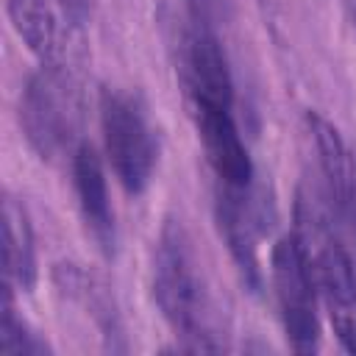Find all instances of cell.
Returning a JSON list of instances; mask_svg holds the SVG:
<instances>
[{
    "label": "cell",
    "instance_id": "1",
    "mask_svg": "<svg viewBox=\"0 0 356 356\" xmlns=\"http://www.w3.org/2000/svg\"><path fill=\"white\" fill-rule=\"evenodd\" d=\"M306 250L320 306L348 353H356V264L337 217L317 186H303L295 200V231Z\"/></svg>",
    "mask_w": 356,
    "mask_h": 356
},
{
    "label": "cell",
    "instance_id": "2",
    "mask_svg": "<svg viewBox=\"0 0 356 356\" xmlns=\"http://www.w3.org/2000/svg\"><path fill=\"white\" fill-rule=\"evenodd\" d=\"M153 292L186 350H220V317L206 273L181 222L170 220L153 253Z\"/></svg>",
    "mask_w": 356,
    "mask_h": 356
},
{
    "label": "cell",
    "instance_id": "3",
    "mask_svg": "<svg viewBox=\"0 0 356 356\" xmlns=\"http://www.w3.org/2000/svg\"><path fill=\"white\" fill-rule=\"evenodd\" d=\"M86 95L72 64H42L25 83L19 97V125L44 161L67 159L83 145Z\"/></svg>",
    "mask_w": 356,
    "mask_h": 356
},
{
    "label": "cell",
    "instance_id": "4",
    "mask_svg": "<svg viewBox=\"0 0 356 356\" xmlns=\"http://www.w3.org/2000/svg\"><path fill=\"white\" fill-rule=\"evenodd\" d=\"M100 128L108 164L125 192H145L159 164V136L145 103L131 92L106 89L100 95Z\"/></svg>",
    "mask_w": 356,
    "mask_h": 356
},
{
    "label": "cell",
    "instance_id": "5",
    "mask_svg": "<svg viewBox=\"0 0 356 356\" xmlns=\"http://www.w3.org/2000/svg\"><path fill=\"white\" fill-rule=\"evenodd\" d=\"M270 281L286 339L300 353L314 350L320 342V298L306 250L295 234H286L275 242L270 253Z\"/></svg>",
    "mask_w": 356,
    "mask_h": 356
},
{
    "label": "cell",
    "instance_id": "6",
    "mask_svg": "<svg viewBox=\"0 0 356 356\" xmlns=\"http://www.w3.org/2000/svg\"><path fill=\"white\" fill-rule=\"evenodd\" d=\"M92 0H6L19 39L42 64H72L83 44Z\"/></svg>",
    "mask_w": 356,
    "mask_h": 356
},
{
    "label": "cell",
    "instance_id": "7",
    "mask_svg": "<svg viewBox=\"0 0 356 356\" xmlns=\"http://www.w3.org/2000/svg\"><path fill=\"white\" fill-rule=\"evenodd\" d=\"M178 78L189 100V111L234 108V81L220 39L206 25L197 0L189 22L178 36Z\"/></svg>",
    "mask_w": 356,
    "mask_h": 356
},
{
    "label": "cell",
    "instance_id": "8",
    "mask_svg": "<svg viewBox=\"0 0 356 356\" xmlns=\"http://www.w3.org/2000/svg\"><path fill=\"white\" fill-rule=\"evenodd\" d=\"M306 128L317 153V189L337 217L342 234L356 242V150L342 131L317 111L306 114Z\"/></svg>",
    "mask_w": 356,
    "mask_h": 356
},
{
    "label": "cell",
    "instance_id": "9",
    "mask_svg": "<svg viewBox=\"0 0 356 356\" xmlns=\"http://www.w3.org/2000/svg\"><path fill=\"white\" fill-rule=\"evenodd\" d=\"M197 139L203 145L206 161L214 170L217 184L225 186H250L253 184V161L248 145L234 120V108H203L192 111Z\"/></svg>",
    "mask_w": 356,
    "mask_h": 356
},
{
    "label": "cell",
    "instance_id": "10",
    "mask_svg": "<svg viewBox=\"0 0 356 356\" xmlns=\"http://www.w3.org/2000/svg\"><path fill=\"white\" fill-rule=\"evenodd\" d=\"M217 225L228 242V250L239 270L253 286H259V236H261V211L250 186H225L217 189Z\"/></svg>",
    "mask_w": 356,
    "mask_h": 356
},
{
    "label": "cell",
    "instance_id": "11",
    "mask_svg": "<svg viewBox=\"0 0 356 356\" xmlns=\"http://www.w3.org/2000/svg\"><path fill=\"white\" fill-rule=\"evenodd\" d=\"M70 164H72V184H75L81 217H83L89 234L95 236V242L106 253H111L114 239H117V228H114V209L108 200V184H106L103 161L95 153V147L83 142L75 150Z\"/></svg>",
    "mask_w": 356,
    "mask_h": 356
},
{
    "label": "cell",
    "instance_id": "12",
    "mask_svg": "<svg viewBox=\"0 0 356 356\" xmlns=\"http://www.w3.org/2000/svg\"><path fill=\"white\" fill-rule=\"evenodd\" d=\"M3 278L8 289L31 292L36 281V248L25 209L6 195L3 200Z\"/></svg>",
    "mask_w": 356,
    "mask_h": 356
},
{
    "label": "cell",
    "instance_id": "13",
    "mask_svg": "<svg viewBox=\"0 0 356 356\" xmlns=\"http://www.w3.org/2000/svg\"><path fill=\"white\" fill-rule=\"evenodd\" d=\"M50 350L44 339H39L25 320L17 317L14 306H11V289L6 286L3 292V317H0V353L6 356H33V353H44Z\"/></svg>",
    "mask_w": 356,
    "mask_h": 356
}]
</instances>
